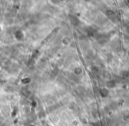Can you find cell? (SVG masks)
Instances as JSON below:
<instances>
[{
  "label": "cell",
  "mask_w": 129,
  "mask_h": 126,
  "mask_svg": "<svg viewBox=\"0 0 129 126\" xmlns=\"http://www.w3.org/2000/svg\"><path fill=\"white\" fill-rule=\"evenodd\" d=\"M97 40H98L99 42H101V43H104V42H106L107 41L109 40V37H108L107 34H100L98 36Z\"/></svg>",
  "instance_id": "cell-1"
},
{
  "label": "cell",
  "mask_w": 129,
  "mask_h": 126,
  "mask_svg": "<svg viewBox=\"0 0 129 126\" xmlns=\"http://www.w3.org/2000/svg\"><path fill=\"white\" fill-rule=\"evenodd\" d=\"M70 20H71V22H72V24H73V26H77V25L80 23V20H79L75 16H73V15H71L70 16Z\"/></svg>",
  "instance_id": "cell-2"
}]
</instances>
